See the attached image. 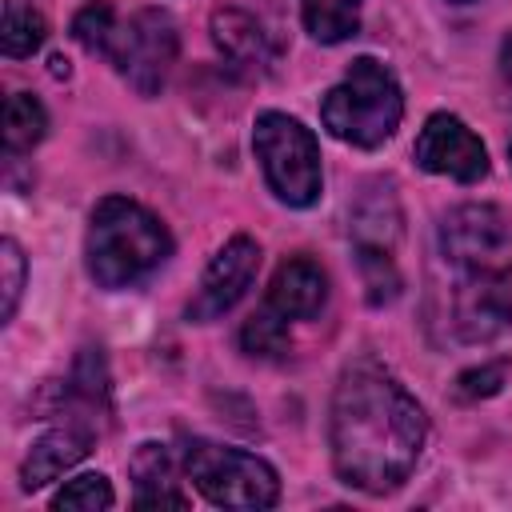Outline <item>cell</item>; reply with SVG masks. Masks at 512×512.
Here are the masks:
<instances>
[{
  "label": "cell",
  "instance_id": "9a60e30c",
  "mask_svg": "<svg viewBox=\"0 0 512 512\" xmlns=\"http://www.w3.org/2000/svg\"><path fill=\"white\" fill-rule=\"evenodd\" d=\"M132 476L140 484L136 492V508H184L188 496L168 488L172 480V464H168V452L164 444H140V452L132 456Z\"/></svg>",
  "mask_w": 512,
  "mask_h": 512
},
{
  "label": "cell",
  "instance_id": "4fadbf2b",
  "mask_svg": "<svg viewBox=\"0 0 512 512\" xmlns=\"http://www.w3.org/2000/svg\"><path fill=\"white\" fill-rule=\"evenodd\" d=\"M212 40L236 68H268L272 64L268 32L244 8H216L212 12Z\"/></svg>",
  "mask_w": 512,
  "mask_h": 512
},
{
  "label": "cell",
  "instance_id": "e0dca14e",
  "mask_svg": "<svg viewBox=\"0 0 512 512\" xmlns=\"http://www.w3.org/2000/svg\"><path fill=\"white\" fill-rule=\"evenodd\" d=\"M44 128H48L44 104L28 92H12L8 108H4V148H8V156L32 152V144L44 140Z\"/></svg>",
  "mask_w": 512,
  "mask_h": 512
},
{
  "label": "cell",
  "instance_id": "7402d4cb",
  "mask_svg": "<svg viewBox=\"0 0 512 512\" xmlns=\"http://www.w3.org/2000/svg\"><path fill=\"white\" fill-rule=\"evenodd\" d=\"M20 288H24V252L20 244L8 236L0 244V292H4V308H0V320L8 324L16 316V304H20Z\"/></svg>",
  "mask_w": 512,
  "mask_h": 512
},
{
  "label": "cell",
  "instance_id": "4316f807",
  "mask_svg": "<svg viewBox=\"0 0 512 512\" xmlns=\"http://www.w3.org/2000/svg\"><path fill=\"white\" fill-rule=\"evenodd\" d=\"M460 4H472V0H460Z\"/></svg>",
  "mask_w": 512,
  "mask_h": 512
},
{
  "label": "cell",
  "instance_id": "484cf974",
  "mask_svg": "<svg viewBox=\"0 0 512 512\" xmlns=\"http://www.w3.org/2000/svg\"><path fill=\"white\" fill-rule=\"evenodd\" d=\"M508 156H512V140H508Z\"/></svg>",
  "mask_w": 512,
  "mask_h": 512
},
{
  "label": "cell",
  "instance_id": "9c48e42d",
  "mask_svg": "<svg viewBox=\"0 0 512 512\" xmlns=\"http://www.w3.org/2000/svg\"><path fill=\"white\" fill-rule=\"evenodd\" d=\"M412 156L424 172L452 176L460 184H476L488 176V152H484L480 136L460 116H448V112H436L424 120Z\"/></svg>",
  "mask_w": 512,
  "mask_h": 512
},
{
  "label": "cell",
  "instance_id": "8992f818",
  "mask_svg": "<svg viewBox=\"0 0 512 512\" xmlns=\"http://www.w3.org/2000/svg\"><path fill=\"white\" fill-rule=\"evenodd\" d=\"M176 48L180 40H176L172 16L160 8H140L124 24H116L108 60L140 96H156L176 64Z\"/></svg>",
  "mask_w": 512,
  "mask_h": 512
},
{
  "label": "cell",
  "instance_id": "3957f363",
  "mask_svg": "<svg viewBox=\"0 0 512 512\" xmlns=\"http://www.w3.org/2000/svg\"><path fill=\"white\" fill-rule=\"evenodd\" d=\"M400 116H404L400 84L372 56H356L344 80L320 100L324 128L352 148H380L400 128Z\"/></svg>",
  "mask_w": 512,
  "mask_h": 512
},
{
  "label": "cell",
  "instance_id": "2e32d148",
  "mask_svg": "<svg viewBox=\"0 0 512 512\" xmlns=\"http://www.w3.org/2000/svg\"><path fill=\"white\" fill-rule=\"evenodd\" d=\"M300 16L312 40L340 44L360 28V0H300Z\"/></svg>",
  "mask_w": 512,
  "mask_h": 512
},
{
  "label": "cell",
  "instance_id": "d4e9b609",
  "mask_svg": "<svg viewBox=\"0 0 512 512\" xmlns=\"http://www.w3.org/2000/svg\"><path fill=\"white\" fill-rule=\"evenodd\" d=\"M52 76H68V60L64 56H52Z\"/></svg>",
  "mask_w": 512,
  "mask_h": 512
},
{
  "label": "cell",
  "instance_id": "cb8c5ba5",
  "mask_svg": "<svg viewBox=\"0 0 512 512\" xmlns=\"http://www.w3.org/2000/svg\"><path fill=\"white\" fill-rule=\"evenodd\" d=\"M500 64H504V76L512 80V32L504 36V48H500Z\"/></svg>",
  "mask_w": 512,
  "mask_h": 512
},
{
  "label": "cell",
  "instance_id": "277c9868",
  "mask_svg": "<svg viewBox=\"0 0 512 512\" xmlns=\"http://www.w3.org/2000/svg\"><path fill=\"white\" fill-rule=\"evenodd\" d=\"M252 148L260 156L268 188L288 208H308L320 200V148H316V136L300 120L284 112L256 116Z\"/></svg>",
  "mask_w": 512,
  "mask_h": 512
},
{
  "label": "cell",
  "instance_id": "ac0fdd59",
  "mask_svg": "<svg viewBox=\"0 0 512 512\" xmlns=\"http://www.w3.org/2000/svg\"><path fill=\"white\" fill-rule=\"evenodd\" d=\"M48 36V24L36 8L20 4V0H8L4 4V24H0V48L4 56H32Z\"/></svg>",
  "mask_w": 512,
  "mask_h": 512
},
{
  "label": "cell",
  "instance_id": "44dd1931",
  "mask_svg": "<svg viewBox=\"0 0 512 512\" xmlns=\"http://www.w3.org/2000/svg\"><path fill=\"white\" fill-rule=\"evenodd\" d=\"M112 36H116V12H112V4L96 0V4H88V8H80V12L72 16V40H76L80 48L108 56Z\"/></svg>",
  "mask_w": 512,
  "mask_h": 512
},
{
  "label": "cell",
  "instance_id": "7c38bea8",
  "mask_svg": "<svg viewBox=\"0 0 512 512\" xmlns=\"http://www.w3.org/2000/svg\"><path fill=\"white\" fill-rule=\"evenodd\" d=\"M92 444V428L88 424H64V428H52L48 436H40L32 444V452L24 456L20 464V484L32 492V488H44L48 480H56L60 472H68L76 460H84Z\"/></svg>",
  "mask_w": 512,
  "mask_h": 512
},
{
  "label": "cell",
  "instance_id": "603a6c76",
  "mask_svg": "<svg viewBox=\"0 0 512 512\" xmlns=\"http://www.w3.org/2000/svg\"><path fill=\"white\" fill-rule=\"evenodd\" d=\"M508 376V360H492V364H480V368H468L456 376V400H484V396H496L500 384Z\"/></svg>",
  "mask_w": 512,
  "mask_h": 512
},
{
  "label": "cell",
  "instance_id": "5b68a950",
  "mask_svg": "<svg viewBox=\"0 0 512 512\" xmlns=\"http://www.w3.org/2000/svg\"><path fill=\"white\" fill-rule=\"evenodd\" d=\"M188 480L220 508H272L280 496L276 468L252 452L192 440L184 448Z\"/></svg>",
  "mask_w": 512,
  "mask_h": 512
},
{
  "label": "cell",
  "instance_id": "30bf717a",
  "mask_svg": "<svg viewBox=\"0 0 512 512\" xmlns=\"http://www.w3.org/2000/svg\"><path fill=\"white\" fill-rule=\"evenodd\" d=\"M256 268H260V244L252 236H232L216 256L212 264L204 268V280L196 288V300L188 304V320H216L224 316L244 292L248 284L256 280Z\"/></svg>",
  "mask_w": 512,
  "mask_h": 512
},
{
  "label": "cell",
  "instance_id": "5bb4252c",
  "mask_svg": "<svg viewBox=\"0 0 512 512\" xmlns=\"http://www.w3.org/2000/svg\"><path fill=\"white\" fill-rule=\"evenodd\" d=\"M352 236L356 252H392L400 240V208L388 184H376L372 192L360 196L352 208Z\"/></svg>",
  "mask_w": 512,
  "mask_h": 512
},
{
  "label": "cell",
  "instance_id": "ba28073f",
  "mask_svg": "<svg viewBox=\"0 0 512 512\" xmlns=\"http://www.w3.org/2000/svg\"><path fill=\"white\" fill-rule=\"evenodd\" d=\"M512 324V268L460 272L452 292V328L468 344L496 340Z\"/></svg>",
  "mask_w": 512,
  "mask_h": 512
},
{
  "label": "cell",
  "instance_id": "7a4b0ae2",
  "mask_svg": "<svg viewBox=\"0 0 512 512\" xmlns=\"http://www.w3.org/2000/svg\"><path fill=\"white\" fill-rule=\"evenodd\" d=\"M88 272L100 288H132L172 256V236L128 196H104L88 224Z\"/></svg>",
  "mask_w": 512,
  "mask_h": 512
},
{
  "label": "cell",
  "instance_id": "6da1fadb",
  "mask_svg": "<svg viewBox=\"0 0 512 512\" xmlns=\"http://www.w3.org/2000/svg\"><path fill=\"white\" fill-rule=\"evenodd\" d=\"M332 464L344 484L360 492H392L408 480L424 448V408L404 384L372 360L340 372L328 416Z\"/></svg>",
  "mask_w": 512,
  "mask_h": 512
},
{
  "label": "cell",
  "instance_id": "52a82bcc",
  "mask_svg": "<svg viewBox=\"0 0 512 512\" xmlns=\"http://www.w3.org/2000/svg\"><path fill=\"white\" fill-rule=\"evenodd\" d=\"M440 252L452 268H512V220L496 204H460L440 220Z\"/></svg>",
  "mask_w": 512,
  "mask_h": 512
},
{
  "label": "cell",
  "instance_id": "8fae6325",
  "mask_svg": "<svg viewBox=\"0 0 512 512\" xmlns=\"http://www.w3.org/2000/svg\"><path fill=\"white\" fill-rule=\"evenodd\" d=\"M328 296V276L316 260L308 256H288L268 284V308L280 312L284 320H308L324 308Z\"/></svg>",
  "mask_w": 512,
  "mask_h": 512
},
{
  "label": "cell",
  "instance_id": "ffe728a7",
  "mask_svg": "<svg viewBox=\"0 0 512 512\" xmlns=\"http://www.w3.org/2000/svg\"><path fill=\"white\" fill-rule=\"evenodd\" d=\"M112 484H108V476H100V472H84V476H76V480H68L56 496H52V508H68V512H96V508H112Z\"/></svg>",
  "mask_w": 512,
  "mask_h": 512
},
{
  "label": "cell",
  "instance_id": "d6986e66",
  "mask_svg": "<svg viewBox=\"0 0 512 512\" xmlns=\"http://www.w3.org/2000/svg\"><path fill=\"white\" fill-rule=\"evenodd\" d=\"M240 344L248 356H280L288 348V328H284V316L272 312L264 304V312L248 316L244 328H240Z\"/></svg>",
  "mask_w": 512,
  "mask_h": 512
}]
</instances>
